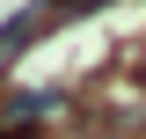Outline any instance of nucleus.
<instances>
[{
    "label": "nucleus",
    "instance_id": "nucleus-1",
    "mask_svg": "<svg viewBox=\"0 0 146 139\" xmlns=\"http://www.w3.org/2000/svg\"><path fill=\"white\" fill-rule=\"evenodd\" d=\"M95 7H102V0H44V15H51V22H58V15H95Z\"/></svg>",
    "mask_w": 146,
    "mask_h": 139
}]
</instances>
